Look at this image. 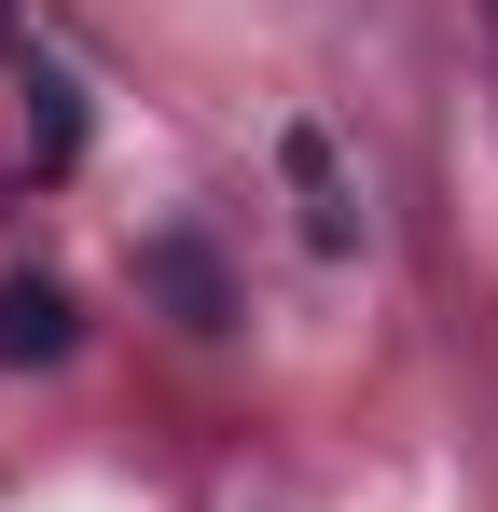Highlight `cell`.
<instances>
[{"instance_id":"1","label":"cell","mask_w":498,"mask_h":512,"mask_svg":"<svg viewBox=\"0 0 498 512\" xmlns=\"http://www.w3.org/2000/svg\"><path fill=\"white\" fill-rule=\"evenodd\" d=\"M56 346H70V291L56 277H14L0 291V360H56Z\"/></svg>"},{"instance_id":"2","label":"cell","mask_w":498,"mask_h":512,"mask_svg":"<svg viewBox=\"0 0 498 512\" xmlns=\"http://www.w3.org/2000/svg\"><path fill=\"white\" fill-rule=\"evenodd\" d=\"M0 28H14V0H0Z\"/></svg>"}]
</instances>
